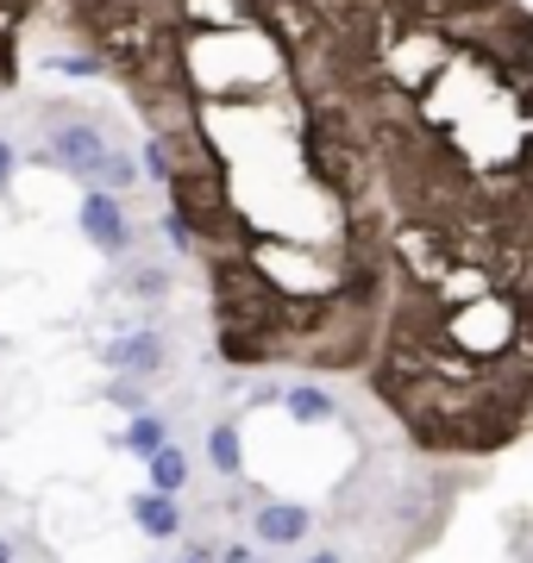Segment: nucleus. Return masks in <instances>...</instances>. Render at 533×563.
Instances as JSON below:
<instances>
[{
  "instance_id": "obj_14",
  "label": "nucleus",
  "mask_w": 533,
  "mask_h": 563,
  "mask_svg": "<svg viewBox=\"0 0 533 563\" xmlns=\"http://www.w3.org/2000/svg\"><path fill=\"white\" fill-rule=\"evenodd\" d=\"M132 295H144V301H157V295H164V269H139V282H132Z\"/></svg>"
},
{
  "instance_id": "obj_17",
  "label": "nucleus",
  "mask_w": 533,
  "mask_h": 563,
  "mask_svg": "<svg viewBox=\"0 0 533 563\" xmlns=\"http://www.w3.org/2000/svg\"><path fill=\"white\" fill-rule=\"evenodd\" d=\"M0 563H13V558H7V544H0Z\"/></svg>"
},
{
  "instance_id": "obj_9",
  "label": "nucleus",
  "mask_w": 533,
  "mask_h": 563,
  "mask_svg": "<svg viewBox=\"0 0 533 563\" xmlns=\"http://www.w3.org/2000/svg\"><path fill=\"white\" fill-rule=\"evenodd\" d=\"M183 483H188V457L176 451V444H164V451L151 457V495H170V501H176Z\"/></svg>"
},
{
  "instance_id": "obj_2",
  "label": "nucleus",
  "mask_w": 533,
  "mask_h": 563,
  "mask_svg": "<svg viewBox=\"0 0 533 563\" xmlns=\"http://www.w3.org/2000/svg\"><path fill=\"white\" fill-rule=\"evenodd\" d=\"M327 13L390 207V313L533 295V7L327 0Z\"/></svg>"
},
{
  "instance_id": "obj_6",
  "label": "nucleus",
  "mask_w": 533,
  "mask_h": 563,
  "mask_svg": "<svg viewBox=\"0 0 533 563\" xmlns=\"http://www.w3.org/2000/svg\"><path fill=\"white\" fill-rule=\"evenodd\" d=\"M107 363L126 369V376H144V369H157V363H164V344L151 339V332H126V339L107 344Z\"/></svg>"
},
{
  "instance_id": "obj_11",
  "label": "nucleus",
  "mask_w": 533,
  "mask_h": 563,
  "mask_svg": "<svg viewBox=\"0 0 533 563\" xmlns=\"http://www.w3.org/2000/svg\"><path fill=\"white\" fill-rule=\"evenodd\" d=\"M120 444H126V451H139V457H157V451L170 444L164 439V420H157V413H139V420L120 432Z\"/></svg>"
},
{
  "instance_id": "obj_16",
  "label": "nucleus",
  "mask_w": 533,
  "mask_h": 563,
  "mask_svg": "<svg viewBox=\"0 0 533 563\" xmlns=\"http://www.w3.org/2000/svg\"><path fill=\"white\" fill-rule=\"evenodd\" d=\"M308 563H339V558H333V551H320V558H308Z\"/></svg>"
},
{
  "instance_id": "obj_1",
  "label": "nucleus",
  "mask_w": 533,
  "mask_h": 563,
  "mask_svg": "<svg viewBox=\"0 0 533 563\" xmlns=\"http://www.w3.org/2000/svg\"><path fill=\"white\" fill-rule=\"evenodd\" d=\"M144 120L164 232L202 263L232 369L365 376L395 288L390 207L327 0H57Z\"/></svg>"
},
{
  "instance_id": "obj_12",
  "label": "nucleus",
  "mask_w": 533,
  "mask_h": 563,
  "mask_svg": "<svg viewBox=\"0 0 533 563\" xmlns=\"http://www.w3.org/2000/svg\"><path fill=\"white\" fill-rule=\"evenodd\" d=\"M95 181H101V195H113V201H120L126 188L139 181V157H126V151H107V163L95 169Z\"/></svg>"
},
{
  "instance_id": "obj_8",
  "label": "nucleus",
  "mask_w": 533,
  "mask_h": 563,
  "mask_svg": "<svg viewBox=\"0 0 533 563\" xmlns=\"http://www.w3.org/2000/svg\"><path fill=\"white\" fill-rule=\"evenodd\" d=\"M132 520H139L151 539H176V532H183V514H176L170 495H139V501H132Z\"/></svg>"
},
{
  "instance_id": "obj_3",
  "label": "nucleus",
  "mask_w": 533,
  "mask_h": 563,
  "mask_svg": "<svg viewBox=\"0 0 533 563\" xmlns=\"http://www.w3.org/2000/svg\"><path fill=\"white\" fill-rule=\"evenodd\" d=\"M44 163H57L63 176H76V181H95V169L107 163V139L95 125H63L44 144Z\"/></svg>"
},
{
  "instance_id": "obj_10",
  "label": "nucleus",
  "mask_w": 533,
  "mask_h": 563,
  "mask_svg": "<svg viewBox=\"0 0 533 563\" xmlns=\"http://www.w3.org/2000/svg\"><path fill=\"white\" fill-rule=\"evenodd\" d=\"M283 407H289V413H295L302 426H320V420H333V401H327V395H320L314 383H295V388L283 395Z\"/></svg>"
},
{
  "instance_id": "obj_5",
  "label": "nucleus",
  "mask_w": 533,
  "mask_h": 563,
  "mask_svg": "<svg viewBox=\"0 0 533 563\" xmlns=\"http://www.w3.org/2000/svg\"><path fill=\"white\" fill-rule=\"evenodd\" d=\"M44 0H0V88L20 81V51H25V25L39 20Z\"/></svg>"
},
{
  "instance_id": "obj_13",
  "label": "nucleus",
  "mask_w": 533,
  "mask_h": 563,
  "mask_svg": "<svg viewBox=\"0 0 533 563\" xmlns=\"http://www.w3.org/2000/svg\"><path fill=\"white\" fill-rule=\"evenodd\" d=\"M207 457H214V470H220V476H239V432H232V426H214V439H207Z\"/></svg>"
},
{
  "instance_id": "obj_15",
  "label": "nucleus",
  "mask_w": 533,
  "mask_h": 563,
  "mask_svg": "<svg viewBox=\"0 0 533 563\" xmlns=\"http://www.w3.org/2000/svg\"><path fill=\"white\" fill-rule=\"evenodd\" d=\"M7 181H13V144L0 139V195H7Z\"/></svg>"
},
{
  "instance_id": "obj_4",
  "label": "nucleus",
  "mask_w": 533,
  "mask_h": 563,
  "mask_svg": "<svg viewBox=\"0 0 533 563\" xmlns=\"http://www.w3.org/2000/svg\"><path fill=\"white\" fill-rule=\"evenodd\" d=\"M83 232L95 251H107V257H126V244H132V225H126V207L113 201V195H88L83 201Z\"/></svg>"
},
{
  "instance_id": "obj_7",
  "label": "nucleus",
  "mask_w": 533,
  "mask_h": 563,
  "mask_svg": "<svg viewBox=\"0 0 533 563\" xmlns=\"http://www.w3.org/2000/svg\"><path fill=\"white\" fill-rule=\"evenodd\" d=\"M302 532H308V507H295V501L258 507V539L264 544H295Z\"/></svg>"
}]
</instances>
